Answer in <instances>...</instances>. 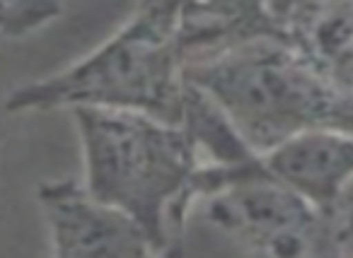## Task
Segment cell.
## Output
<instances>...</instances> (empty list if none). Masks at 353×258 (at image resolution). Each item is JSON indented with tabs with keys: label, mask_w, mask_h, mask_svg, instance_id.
<instances>
[{
	"label": "cell",
	"mask_w": 353,
	"mask_h": 258,
	"mask_svg": "<svg viewBox=\"0 0 353 258\" xmlns=\"http://www.w3.org/2000/svg\"><path fill=\"white\" fill-rule=\"evenodd\" d=\"M70 116L90 193L136 219L157 256L179 251L199 169L187 128L128 109L75 107Z\"/></svg>",
	"instance_id": "obj_1"
},
{
	"label": "cell",
	"mask_w": 353,
	"mask_h": 258,
	"mask_svg": "<svg viewBox=\"0 0 353 258\" xmlns=\"http://www.w3.org/2000/svg\"><path fill=\"white\" fill-rule=\"evenodd\" d=\"M187 0H136L107 41L68 68L12 89L8 114L107 107L179 123L187 94L182 20Z\"/></svg>",
	"instance_id": "obj_2"
},
{
	"label": "cell",
	"mask_w": 353,
	"mask_h": 258,
	"mask_svg": "<svg viewBox=\"0 0 353 258\" xmlns=\"http://www.w3.org/2000/svg\"><path fill=\"white\" fill-rule=\"evenodd\" d=\"M201 87L256 152L307 131L353 133V92L332 85L276 36H256L187 61Z\"/></svg>",
	"instance_id": "obj_3"
},
{
	"label": "cell",
	"mask_w": 353,
	"mask_h": 258,
	"mask_svg": "<svg viewBox=\"0 0 353 258\" xmlns=\"http://www.w3.org/2000/svg\"><path fill=\"white\" fill-rule=\"evenodd\" d=\"M189 195L203 222L245 251L327 256L329 213L271 176L259 155L232 166L199 162Z\"/></svg>",
	"instance_id": "obj_4"
},
{
	"label": "cell",
	"mask_w": 353,
	"mask_h": 258,
	"mask_svg": "<svg viewBox=\"0 0 353 258\" xmlns=\"http://www.w3.org/2000/svg\"><path fill=\"white\" fill-rule=\"evenodd\" d=\"M37 203L54 256H157L136 219L90 193L83 181H44L37 189Z\"/></svg>",
	"instance_id": "obj_5"
},
{
	"label": "cell",
	"mask_w": 353,
	"mask_h": 258,
	"mask_svg": "<svg viewBox=\"0 0 353 258\" xmlns=\"http://www.w3.org/2000/svg\"><path fill=\"white\" fill-rule=\"evenodd\" d=\"M259 157L271 176L324 213L341 205L353 181V133L348 131L300 133Z\"/></svg>",
	"instance_id": "obj_6"
},
{
	"label": "cell",
	"mask_w": 353,
	"mask_h": 258,
	"mask_svg": "<svg viewBox=\"0 0 353 258\" xmlns=\"http://www.w3.org/2000/svg\"><path fill=\"white\" fill-rule=\"evenodd\" d=\"M274 36L336 87L353 92V0H305L281 12Z\"/></svg>",
	"instance_id": "obj_7"
},
{
	"label": "cell",
	"mask_w": 353,
	"mask_h": 258,
	"mask_svg": "<svg viewBox=\"0 0 353 258\" xmlns=\"http://www.w3.org/2000/svg\"><path fill=\"white\" fill-rule=\"evenodd\" d=\"M63 15V0H0V36L20 39Z\"/></svg>",
	"instance_id": "obj_8"
},
{
	"label": "cell",
	"mask_w": 353,
	"mask_h": 258,
	"mask_svg": "<svg viewBox=\"0 0 353 258\" xmlns=\"http://www.w3.org/2000/svg\"><path fill=\"white\" fill-rule=\"evenodd\" d=\"M327 256H353V203H341L329 213Z\"/></svg>",
	"instance_id": "obj_9"
},
{
	"label": "cell",
	"mask_w": 353,
	"mask_h": 258,
	"mask_svg": "<svg viewBox=\"0 0 353 258\" xmlns=\"http://www.w3.org/2000/svg\"><path fill=\"white\" fill-rule=\"evenodd\" d=\"M256 8H261V12L266 15L269 20V27H271V36H274V22L281 12H285L288 8L298 6V3H305V0H252Z\"/></svg>",
	"instance_id": "obj_10"
},
{
	"label": "cell",
	"mask_w": 353,
	"mask_h": 258,
	"mask_svg": "<svg viewBox=\"0 0 353 258\" xmlns=\"http://www.w3.org/2000/svg\"><path fill=\"white\" fill-rule=\"evenodd\" d=\"M341 203H353V181L348 184V189H346V193H343Z\"/></svg>",
	"instance_id": "obj_11"
}]
</instances>
